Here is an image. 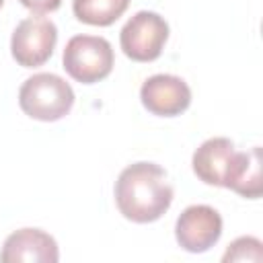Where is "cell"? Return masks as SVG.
<instances>
[{
  "instance_id": "obj_6",
  "label": "cell",
  "mask_w": 263,
  "mask_h": 263,
  "mask_svg": "<svg viewBox=\"0 0 263 263\" xmlns=\"http://www.w3.org/2000/svg\"><path fill=\"white\" fill-rule=\"evenodd\" d=\"M222 236V218L210 205H189L175 224V238L187 253H205Z\"/></svg>"
},
{
  "instance_id": "obj_4",
  "label": "cell",
  "mask_w": 263,
  "mask_h": 263,
  "mask_svg": "<svg viewBox=\"0 0 263 263\" xmlns=\"http://www.w3.org/2000/svg\"><path fill=\"white\" fill-rule=\"evenodd\" d=\"M166 39L168 25L160 14L152 10L136 12L119 33L121 49L134 62H154L160 58Z\"/></svg>"
},
{
  "instance_id": "obj_12",
  "label": "cell",
  "mask_w": 263,
  "mask_h": 263,
  "mask_svg": "<svg viewBox=\"0 0 263 263\" xmlns=\"http://www.w3.org/2000/svg\"><path fill=\"white\" fill-rule=\"evenodd\" d=\"M263 259V251H261V240L255 236H240L234 242L228 245L222 261H255L259 263Z\"/></svg>"
},
{
  "instance_id": "obj_11",
  "label": "cell",
  "mask_w": 263,
  "mask_h": 263,
  "mask_svg": "<svg viewBox=\"0 0 263 263\" xmlns=\"http://www.w3.org/2000/svg\"><path fill=\"white\" fill-rule=\"evenodd\" d=\"M129 6V0H72L74 16L95 27L113 25Z\"/></svg>"
},
{
  "instance_id": "obj_1",
  "label": "cell",
  "mask_w": 263,
  "mask_h": 263,
  "mask_svg": "<svg viewBox=\"0 0 263 263\" xmlns=\"http://www.w3.org/2000/svg\"><path fill=\"white\" fill-rule=\"evenodd\" d=\"M115 203L123 218L136 224L156 222L173 203V187L162 166L134 162L115 181Z\"/></svg>"
},
{
  "instance_id": "obj_8",
  "label": "cell",
  "mask_w": 263,
  "mask_h": 263,
  "mask_svg": "<svg viewBox=\"0 0 263 263\" xmlns=\"http://www.w3.org/2000/svg\"><path fill=\"white\" fill-rule=\"evenodd\" d=\"M60 259L53 236L39 228H21L12 232L0 251L2 263H55Z\"/></svg>"
},
{
  "instance_id": "obj_5",
  "label": "cell",
  "mask_w": 263,
  "mask_h": 263,
  "mask_svg": "<svg viewBox=\"0 0 263 263\" xmlns=\"http://www.w3.org/2000/svg\"><path fill=\"white\" fill-rule=\"evenodd\" d=\"M58 43V29L45 16L23 18L10 37V53L14 62L23 68L43 66Z\"/></svg>"
},
{
  "instance_id": "obj_3",
  "label": "cell",
  "mask_w": 263,
  "mask_h": 263,
  "mask_svg": "<svg viewBox=\"0 0 263 263\" xmlns=\"http://www.w3.org/2000/svg\"><path fill=\"white\" fill-rule=\"evenodd\" d=\"M115 64L113 47L105 37L74 35L62 55V66L68 76L80 84H95L105 80Z\"/></svg>"
},
{
  "instance_id": "obj_14",
  "label": "cell",
  "mask_w": 263,
  "mask_h": 263,
  "mask_svg": "<svg viewBox=\"0 0 263 263\" xmlns=\"http://www.w3.org/2000/svg\"><path fill=\"white\" fill-rule=\"evenodd\" d=\"M2 4H4V0H0V8H2Z\"/></svg>"
},
{
  "instance_id": "obj_2",
  "label": "cell",
  "mask_w": 263,
  "mask_h": 263,
  "mask_svg": "<svg viewBox=\"0 0 263 263\" xmlns=\"http://www.w3.org/2000/svg\"><path fill=\"white\" fill-rule=\"evenodd\" d=\"M18 105L31 119L58 121L70 113L74 105V90L58 74H33L18 90Z\"/></svg>"
},
{
  "instance_id": "obj_10",
  "label": "cell",
  "mask_w": 263,
  "mask_h": 263,
  "mask_svg": "<svg viewBox=\"0 0 263 263\" xmlns=\"http://www.w3.org/2000/svg\"><path fill=\"white\" fill-rule=\"evenodd\" d=\"M224 187L232 189L234 193L257 199L261 197V148L253 146L247 152H234Z\"/></svg>"
},
{
  "instance_id": "obj_13",
  "label": "cell",
  "mask_w": 263,
  "mask_h": 263,
  "mask_svg": "<svg viewBox=\"0 0 263 263\" xmlns=\"http://www.w3.org/2000/svg\"><path fill=\"white\" fill-rule=\"evenodd\" d=\"M27 10L35 12V14H47L60 8L62 0H18Z\"/></svg>"
},
{
  "instance_id": "obj_9",
  "label": "cell",
  "mask_w": 263,
  "mask_h": 263,
  "mask_svg": "<svg viewBox=\"0 0 263 263\" xmlns=\"http://www.w3.org/2000/svg\"><path fill=\"white\" fill-rule=\"evenodd\" d=\"M234 144L228 138H210L205 140L191 158L193 173L199 181L214 187H224V179L234 154Z\"/></svg>"
},
{
  "instance_id": "obj_7",
  "label": "cell",
  "mask_w": 263,
  "mask_h": 263,
  "mask_svg": "<svg viewBox=\"0 0 263 263\" xmlns=\"http://www.w3.org/2000/svg\"><path fill=\"white\" fill-rule=\"evenodd\" d=\"M142 105L158 117H177L191 105V88L173 74H154L140 88Z\"/></svg>"
}]
</instances>
